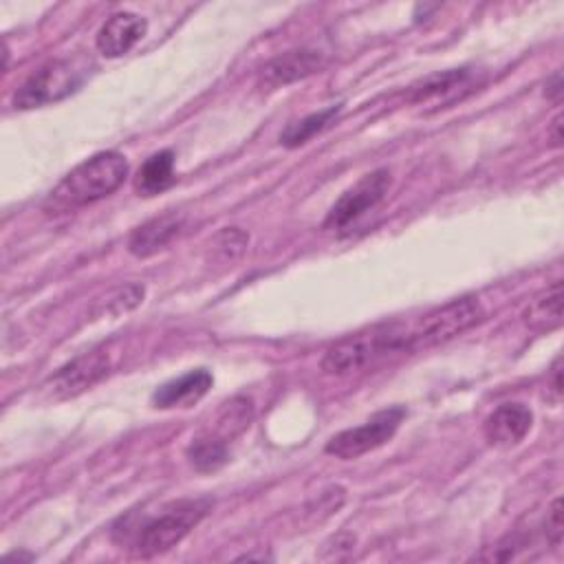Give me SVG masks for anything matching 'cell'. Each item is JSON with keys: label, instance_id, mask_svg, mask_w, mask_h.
I'll list each match as a JSON object with an SVG mask.
<instances>
[{"label": "cell", "instance_id": "cell-16", "mask_svg": "<svg viewBox=\"0 0 564 564\" xmlns=\"http://www.w3.org/2000/svg\"><path fill=\"white\" fill-rule=\"evenodd\" d=\"M339 112V106H328L319 112H311L293 123H289L282 132H280V143L286 148H297L304 145L308 139H313L317 132H322Z\"/></svg>", "mask_w": 564, "mask_h": 564}, {"label": "cell", "instance_id": "cell-6", "mask_svg": "<svg viewBox=\"0 0 564 564\" xmlns=\"http://www.w3.org/2000/svg\"><path fill=\"white\" fill-rule=\"evenodd\" d=\"M79 84L82 70L66 59H53L26 77V82L13 95V106L20 110H31L55 104L75 93Z\"/></svg>", "mask_w": 564, "mask_h": 564}, {"label": "cell", "instance_id": "cell-4", "mask_svg": "<svg viewBox=\"0 0 564 564\" xmlns=\"http://www.w3.org/2000/svg\"><path fill=\"white\" fill-rule=\"evenodd\" d=\"M482 317H485V311L478 297L463 295V297L449 300L443 306H436L430 313L421 315L416 322L408 324L410 352L445 344L456 335L476 326Z\"/></svg>", "mask_w": 564, "mask_h": 564}, {"label": "cell", "instance_id": "cell-9", "mask_svg": "<svg viewBox=\"0 0 564 564\" xmlns=\"http://www.w3.org/2000/svg\"><path fill=\"white\" fill-rule=\"evenodd\" d=\"M148 22L145 18L132 11L112 13L97 31L95 44L104 57H121L137 46V42L145 35Z\"/></svg>", "mask_w": 564, "mask_h": 564}, {"label": "cell", "instance_id": "cell-20", "mask_svg": "<svg viewBox=\"0 0 564 564\" xmlns=\"http://www.w3.org/2000/svg\"><path fill=\"white\" fill-rule=\"evenodd\" d=\"M247 245H249V234H245L240 227H225L214 236L209 251L214 260L223 264H231L245 253Z\"/></svg>", "mask_w": 564, "mask_h": 564}, {"label": "cell", "instance_id": "cell-13", "mask_svg": "<svg viewBox=\"0 0 564 564\" xmlns=\"http://www.w3.org/2000/svg\"><path fill=\"white\" fill-rule=\"evenodd\" d=\"M322 66L324 59L315 51H289L278 55L262 68V84L271 88L284 86L317 73Z\"/></svg>", "mask_w": 564, "mask_h": 564}, {"label": "cell", "instance_id": "cell-10", "mask_svg": "<svg viewBox=\"0 0 564 564\" xmlns=\"http://www.w3.org/2000/svg\"><path fill=\"white\" fill-rule=\"evenodd\" d=\"M533 425V412L524 403H502L485 419V438L496 447L518 445Z\"/></svg>", "mask_w": 564, "mask_h": 564}, {"label": "cell", "instance_id": "cell-2", "mask_svg": "<svg viewBox=\"0 0 564 564\" xmlns=\"http://www.w3.org/2000/svg\"><path fill=\"white\" fill-rule=\"evenodd\" d=\"M394 352H410V330L405 322L377 324L366 330L341 337L326 348L319 366L326 375L344 377L372 366Z\"/></svg>", "mask_w": 564, "mask_h": 564}, {"label": "cell", "instance_id": "cell-18", "mask_svg": "<svg viewBox=\"0 0 564 564\" xmlns=\"http://www.w3.org/2000/svg\"><path fill=\"white\" fill-rule=\"evenodd\" d=\"M251 416H253V403L247 397H236L220 408L214 434L220 436L223 441H229L231 436L240 434L249 425Z\"/></svg>", "mask_w": 564, "mask_h": 564}, {"label": "cell", "instance_id": "cell-15", "mask_svg": "<svg viewBox=\"0 0 564 564\" xmlns=\"http://www.w3.org/2000/svg\"><path fill=\"white\" fill-rule=\"evenodd\" d=\"M174 183V152L172 150H161L154 152L143 161V165L137 172L134 187L143 196H152L163 192Z\"/></svg>", "mask_w": 564, "mask_h": 564}, {"label": "cell", "instance_id": "cell-1", "mask_svg": "<svg viewBox=\"0 0 564 564\" xmlns=\"http://www.w3.org/2000/svg\"><path fill=\"white\" fill-rule=\"evenodd\" d=\"M128 176V161L121 152H97L73 167L46 196V214H64L110 196Z\"/></svg>", "mask_w": 564, "mask_h": 564}, {"label": "cell", "instance_id": "cell-23", "mask_svg": "<svg viewBox=\"0 0 564 564\" xmlns=\"http://www.w3.org/2000/svg\"><path fill=\"white\" fill-rule=\"evenodd\" d=\"M560 366H562V359L557 357L553 368H551V390H553L555 401H560V397H562V370H560Z\"/></svg>", "mask_w": 564, "mask_h": 564}, {"label": "cell", "instance_id": "cell-3", "mask_svg": "<svg viewBox=\"0 0 564 564\" xmlns=\"http://www.w3.org/2000/svg\"><path fill=\"white\" fill-rule=\"evenodd\" d=\"M209 511V500H178L167 505L159 516L145 518L134 529H126L132 538V551L139 557H152L176 546Z\"/></svg>", "mask_w": 564, "mask_h": 564}, {"label": "cell", "instance_id": "cell-5", "mask_svg": "<svg viewBox=\"0 0 564 564\" xmlns=\"http://www.w3.org/2000/svg\"><path fill=\"white\" fill-rule=\"evenodd\" d=\"M403 416H405V410L401 405L386 408V410L372 414L366 423H361L357 427H348V430L330 436L324 449H326V454L341 458V460L357 458V456L372 452V449L381 447L383 443H388L394 436V432L399 430Z\"/></svg>", "mask_w": 564, "mask_h": 564}, {"label": "cell", "instance_id": "cell-19", "mask_svg": "<svg viewBox=\"0 0 564 564\" xmlns=\"http://www.w3.org/2000/svg\"><path fill=\"white\" fill-rule=\"evenodd\" d=\"M467 77H469L467 68H449L443 73H434L412 86V101H425L438 95H447L456 86H463Z\"/></svg>", "mask_w": 564, "mask_h": 564}, {"label": "cell", "instance_id": "cell-7", "mask_svg": "<svg viewBox=\"0 0 564 564\" xmlns=\"http://www.w3.org/2000/svg\"><path fill=\"white\" fill-rule=\"evenodd\" d=\"M392 185V174L386 167L372 170L370 174L361 176L352 187H348L328 209L324 218L326 229H344L370 209H375Z\"/></svg>", "mask_w": 564, "mask_h": 564}, {"label": "cell", "instance_id": "cell-17", "mask_svg": "<svg viewBox=\"0 0 564 564\" xmlns=\"http://www.w3.org/2000/svg\"><path fill=\"white\" fill-rule=\"evenodd\" d=\"M187 458L196 471H216L223 467L229 458V447L227 441H223L216 434H207L200 438H194L192 445L187 447Z\"/></svg>", "mask_w": 564, "mask_h": 564}, {"label": "cell", "instance_id": "cell-24", "mask_svg": "<svg viewBox=\"0 0 564 564\" xmlns=\"http://www.w3.org/2000/svg\"><path fill=\"white\" fill-rule=\"evenodd\" d=\"M551 143L555 148L562 143V117H555L551 123Z\"/></svg>", "mask_w": 564, "mask_h": 564}, {"label": "cell", "instance_id": "cell-22", "mask_svg": "<svg viewBox=\"0 0 564 564\" xmlns=\"http://www.w3.org/2000/svg\"><path fill=\"white\" fill-rule=\"evenodd\" d=\"M544 533L551 546L560 549L562 546V533H564V524H562V498H555L546 511L544 518Z\"/></svg>", "mask_w": 564, "mask_h": 564}, {"label": "cell", "instance_id": "cell-8", "mask_svg": "<svg viewBox=\"0 0 564 564\" xmlns=\"http://www.w3.org/2000/svg\"><path fill=\"white\" fill-rule=\"evenodd\" d=\"M110 370V355L108 350L95 348L90 352H84L75 357L73 361L64 364L57 372L48 377V392L55 399H68L77 397L84 390L93 388L97 381H101Z\"/></svg>", "mask_w": 564, "mask_h": 564}, {"label": "cell", "instance_id": "cell-11", "mask_svg": "<svg viewBox=\"0 0 564 564\" xmlns=\"http://www.w3.org/2000/svg\"><path fill=\"white\" fill-rule=\"evenodd\" d=\"M214 377L209 370L205 368H196V370H187L181 377H174L170 381H165L163 386H159L152 392V405L161 408V410H170V408H189L194 403H198L212 388Z\"/></svg>", "mask_w": 564, "mask_h": 564}, {"label": "cell", "instance_id": "cell-21", "mask_svg": "<svg viewBox=\"0 0 564 564\" xmlns=\"http://www.w3.org/2000/svg\"><path fill=\"white\" fill-rule=\"evenodd\" d=\"M141 300H143V286L128 284V286L119 289L115 295L108 297V311L119 315V313H126V311L134 308Z\"/></svg>", "mask_w": 564, "mask_h": 564}, {"label": "cell", "instance_id": "cell-12", "mask_svg": "<svg viewBox=\"0 0 564 564\" xmlns=\"http://www.w3.org/2000/svg\"><path fill=\"white\" fill-rule=\"evenodd\" d=\"M183 229V216L167 212L137 227L128 240V251L137 258H148L170 245Z\"/></svg>", "mask_w": 564, "mask_h": 564}, {"label": "cell", "instance_id": "cell-14", "mask_svg": "<svg viewBox=\"0 0 564 564\" xmlns=\"http://www.w3.org/2000/svg\"><path fill=\"white\" fill-rule=\"evenodd\" d=\"M562 282L555 280L549 289L538 293L522 311V322L535 333L553 330L562 324Z\"/></svg>", "mask_w": 564, "mask_h": 564}]
</instances>
